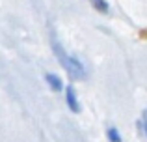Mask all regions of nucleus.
Here are the masks:
<instances>
[{"mask_svg":"<svg viewBox=\"0 0 147 142\" xmlns=\"http://www.w3.org/2000/svg\"><path fill=\"white\" fill-rule=\"evenodd\" d=\"M65 97H67V105H69V109H71L73 112H80L78 97H76L75 88H73V86H67V90H65Z\"/></svg>","mask_w":147,"mask_h":142,"instance_id":"nucleus-2","label":"nucleus"},{"mask_svg":"<svg viewBox=\"0 0 147 142\" xmlns=\"http://www.w3.org/2000/svg\"><path fill=\"white\" fill-rule=\"evenodd\" d=\"M90 2H91V6H93L99 13H108V4H106V0H90Z\"/></svg>","mask_w":147,"mask_h":142,"instance_id":"nucleus-4","label":"nucleus"},{"mask_svg":"<svg viewBox=\"0 0 147 142\" xmlns=\"http://www.w3.org/2000/svg\"><path fill=\"white\" fill-rule=\"evenodd\" d=\"M106 137H108V140L110 142H121V135H119V131L115 127H110L106 131Z\"/></svg>","mask_w":147,"mask_h":142,"instance_id":"nucleus-5","label":"nucleus"},{"mask_svg":"<svg viewBox=\"0 0 147 142\" xmlns=\"http://www.w3.org/2000/svg\"><path fill=\"white\" fill-rule=\"evenodd\" d=\"M52 51H54V54H56L58 62H60L61 66H63V69L69 73V77H71V79L82 80L84 77H86L84 66H82V64H80L76 58H73L71 54H67V52H65V49L60 45V41L52 39Z\"/></svg>","mask_w":147,"mask_h":142,"instance_id":"nucleus-1","label":"nucleus"},{"mask_svg":"<svg viewBox=\"0 0 147 142\" xmlns=\"http://www.w3.org/2000/svg\"><path fill=\"white\" fill-rule=\"evenodd\" d=\"M45 80L49 82V86L52 88L54 92H60L61 90V80H60V77H58V75H54V73H47V75H45Z\"/></svg>","mask_w":147,"mask_h":142,"instance_id":"nucleus-3","label":"nucleus"}]
</instances>
